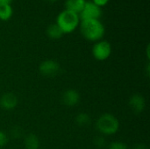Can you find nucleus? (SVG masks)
Here are the masks:
<instances>
[{
  "label": "nucleus",
  "instance_id": "nucleus-1",
  "mask_svg": "<svg viewBox=\"0 0 150 149\" xmlns=\"http://www.w3.org/2000/svg\"><path fill=\"white\" fill-rule=\"evenodd\" d=\"M80 30L82 35L90 41L101 40L105 35V26L99 19L81 20Z\"/></svg>",
  "mask_w": 150,
  "mask_h": 149
},
{
  "label": "nucleus",
  "instance_id": "nucleus-2",
  "mask_svg": "<svg viewBox=\"0 0 150 149\" xmlns=\"http://www.w3.org/2000/svg\"><path fill=\"white\" fill-rule=\"evenodd\" d=\"M96 128L102 135L112 136L120 129L119 119L111 113H104L96 121Z\"/></svg>",
  "mask_w": 150,
  "mask_h": 149
},
{
  "label": "nucleus",
  "instance_id": "nucleus-3",
  "mask_svg": "<svg viewBox=\"0 0 150 149\" xmlns=\"http://www.w3.org/2000/svg\"><path fill=\"white\" fill-rule=\"evenodd\" d=\"M80 23V18L77 13L64 10L56 18V25L62 29L63 33H70L74 32Z\"/></svg>",
  "mask_w": 150,
  "mask_h": 149
},
{
  "label": "nucleus",
  "instance_id": "nucleus-4",
  "mask_svg": "<svg viewBox=\"0 0 150 149\" xmlns=\"http://www.w3.org/2000/svg\"><path fill=\"white\" fill-rule=\"evenodd\" d=\"M92 55L97 61H105L112 54V46L106 40H98L92 47Z\"/></svg>",
  "mask_w": 150,
  "mask_h": 149
},
{
  "label": "nucleus",
  "instance_id": "nucleus-5",
  "mask_svg": "<svg viewBox=\"0 0 150 149\" xmlns=\"http://www.w3.org/2000/svg\"><path fill=\"white\" fill-rule=\"evenodd\" d=\"M102 15L101 7L98 6L92 1H86L82 11L79 13L81 20L84 19H98Z\"/></svg>",
  "mask_w": 150,
  "mask_h": 149
},
{
  "label": "nucleus",
  "instance_id": "nucleus-6",
  "mask_svg": "<svg viewBox=\"0 0 150 149\" xmlns=\"http://www.w3.org/2000/svg\"><path fill=\"white\" fill-rule=\"evenodd\" d=\"M39 71L45 77H54L61 71V66L54 60H46L40 64Z\"/></svg>",
  "mask_w": 150,
  "mask_h": 149
},
{
  "label": "nucleus",
  "instance_id": "nucleus-7",
  "mask_svg": "<svg viewBox=\"0 0 150 149\" xmlns=\"http://www.w3.org/2000/svg\"><path fill=\"white\" fill-rule=\"evenodd\" d=\"M128 105L134 114H141L146 108L145 97L141 94H134L129 98Z\"/></svg>",
  "mask_w": 150,
  "mask_h": 149
},
{
  "label": "nucleus",
  "instance_id": "nucleus-8",
  "mask_svg": "<svg viewBox=\"0 0 150 149\" xmlns=\"http://www.w3.org/2000/svg\"><path fill=\"white\" fill-rule=\"evenodd\" d=\"M18 97L11 93L6 92L0 97V107L5 111H11L17 107Z\"/></svg>",
  "mask_w": 150,
  "mask_h": 149
},
{
  "label": "nucleus",
  "instance_id": "nucleus-9",
  "mask_svg": "<svg viewBox=\"0 0 150 149\" xmlns=\"http://www.w3.org/2000/svg\"><path fill=\"white\" fill-rule=\"evenodd\" d=\"M62 101L63 105L68 107H74L80 101V94L77 90L74 89L67 90L63 92L62 97Z\"/></svg>",
  "mask_w": 150,
  "mask_h": 149
},
{
  "label": "nucleus",
  "instance_id": "nucleus-10",
  "mask_svg": "<svg viewBox=\"0 0 150 149\" xmlns=\"http://www.w3.org/2000/svg\"><path fill=\"white\" fill-rule=\"evenodd\" d=\"M86 0H66L65 1V10L73 11L75 13H79L82 11Z\"/></svg>",
  "mask_w": 150,
  "mask_h": 149
},
{
  "label": "nucleus",
  "instance_id": "nucleus-11",
  "mask_svg": "<svg viewBox=\"0 0 150 149\" xmlns=\"http://www.w3.org/2000/svg\"><path fill=\"white\" fill-rule=\"evenodd\" d=\"M24 146L25 149H40V142L34 133H29L24 140Z\"/></svg>",
  "mask_w": 150,
  "mask_h": 149
},
{
  "label": "nucleus",
  "instance_id": "nucleus-12",
  "mask_svg": "<svg viewBox=\"0 0 150 149\" xmlns=\"http://www.w3.org/2000/svg\"><path fill=\"white\" fill-rule=\"evenodd\" d=\"M63 34H64L63 32L56 25V23L49 25L47 26V35L51 40H58V39H61Z\"/></svg>",
  "mask_w": 150,
  "mask_h": 149
},
{
  "label": "nucleus",
  "instance_id": "nucleus-13",
  "mask_svg": "<svg viewBox=\"0 0 150 149\" xmlns=\"http://www.w3.org/2000/svg\"><path fill=\"white\" fill-rule=\"evenodd\" d=\"M13 13L11 4H0V19L3 21L9 20Z\"/></svg>",
  "mask_w": 150,
  "mask_h": 149
},
{
  "label": "nucleus",
  "instance_id": "nucleus-14",
  "mask_svg": "<svg viewBox=\"0 0 150 149\" xmlns=\"http://www.w3.org/2000/svg\"><path fill=\"white\" fill-rule=\"evenodd\" d=\"M91 119L90 115L85 112H81V113L77 114V116L76 117V123L79 126H89L91 124Z\"/></svg>",
  "mask_w": 150,
  "mask_h": 149
},
{
  "label": "nucleus",
  "instance_id": "nucleus-15",
  "mask_svg": "<svg viewBox=\"0 0 150 149\" xmlns=\"http://www.w3.org/2000/svg\"><path fill=\"white\" fill-rule=\"evenodd\" d=\"M108 149H129L127 145L124 142H121V141H113L112 142L109 147Z\"/></svg>",
  "mask_w": 150,
  "mask_h": 149
},
{
  "label": "nucleus",
  "instance_id": "nucleus-16",
  "mask_svg": "<svg viewBox=\"0 0 150 149\" xmlns=\"http://www.w3.org/2000/svg\"><path fill=\"white\" fill-rule=\"evenodd\" d=\"M8 141H9L8 135L4 132L0 130V149L4 148L7 145Z\"/></svg>",
  "mask_w": 150,
  "mask_h": 149
},
{
  "label": "nucleus",
  "instance_id": "nucleus-17",
  "mask_svg": "<svg viewBox=\"0 0 150 149\" xmlns=\"http://www.w3.org/2000/svg\"><path fill=\"white\" fill-rule=\"evenodd\" d=\"M94 143L97 147L98 148H103L105 144V139L102 137V136H98L95 139L94 141Z\"/></svg>",
  "mask_w": 150,
  "mask_h": 149
},
{
  "label": "nucleus",
  "instance_id": "nucleus-18",
  "mask_svg": "<svg viewBox=\"0 0 150 149\" xmlns=\"http://www.w3.org/2000/svg\"><path fill=\"white\" fill-rule=\"evenodd\" d=\"M92 2L96 4L98 6L102 7V6H105L109 2V0H92Z\"/></svg>",
  "mask_w": 150,
  "mask_h": 149
},
{
  "label": "nucleus",
  "instance_id": "nucleus-19",
  "mask_svg": "<svg viewBox=\"0 0 150 149\" xmlns=\"http://www.w3.org/2000/svg\"><path fill=\"white\" fill-rule=\"evenodd\" d=\"M134 149H149L148 147L144 144H137L136 146H134Z\"/></svg>",
  "mask_w": 150,
  "mask_h": 149
},
{
  "label": "nucleus",
  "instance_id": "nucleus-20",
  "mask_svg": "<svg viewBox=\"0 0 150 149\" xmlns=\"http://www.w3.org/2000/svg\"><path fill=\"white\" fill-rule=\"evenodd\" d=\"M12 0H0V4H11Z\"/></svg>",
  "mask_w": 150,
  "mask_h": 149
},
{
  "label": "nucleus",
  "instance_id": "nucleus-21",
  "mask_svg": "<svg viewBox=\"0 0 150 149\" xmlns=\"http://www.w3.org/2000/svg\"><path fill=\"white\" fill-rule=\"evenodd\" d=\"M149 45H148V47H147V56H148V59L149 60L150 58V55H149Z\"/></svg>",
  "mask_w": 150,
  "mask_h": 149
},
{
  "label": "nucleus",
  "instance_id": "nucleus-22",
  "mask_svg": "<svg viewBox=\"0 0 150 149\" xmlns=\"http://www.w3.org/2000/svg\"><path fill=\"white\" fill-rule=\"evenodd\" d=\"M46 1H47L48 3H52V4H53V3H55L57 0H46Z\"/></svg>",
  "mask_w": 150,
  "mask_h": 149
}]
</instances>
